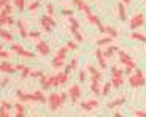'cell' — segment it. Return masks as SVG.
<instances>
[{
  "label": "cell",
  "mask_w": 146,
  "mask_h": 117,
  "mask_svg": "<svg viewBox=\"0 0 146 117\" xmlns=\"http://www.w3.org/2000/svg\"><path fill=\"white\" fill-rule=\"evenodd\" d=\"M129 84H130L132 87H141V85L146 84V78H145L143 70L135 68V73L129 76Z\"/></svg>",
  "instance_id": "obj_1"
},
{
  "label": "cell",
  "mask_w": 146,
  "mask_h": 117,
  "mask_svg": "<svg viewBox=\"0 0 146 117\" xmlns=\"http://www.w3.org/2000/svg\"><path fill=\"white\" fill-rule=\"evenodd\" d=\"M48 105H49V109L51 111H56L64 105L62 98H60V93H51L49 98H48Z\"/></svg>",
  "instance_id": "obj_2"
},
{
  "label": "cell",
  "mask_w": 146,
  "mask_h": 117,
  "mask_svg": "<svg viewBox=\"0 0 146 117\" xmlns=\"http://www.w3.org/2000/svg\"><path fill=\"white\" fill-rule=\"evenodd\" d=\"M145 24V16H143V13H135V14L132 16V19H130V30H137V29H140V27Z\"/></svg>",
  "instance_id": "obj_3"
},
{
  "label": "cell",
  "mask_w": 146,
  "mask_h": 117,
  "mask_svg": "<svg viewBox=\"0 0 146 117\" xmlns=\"http://www.w3.org/2000/svg\"><path fill=\"white\" fill-rule=\"evenodd\" d=\"M117 55H119V62H121V63H124L127 68H132V70H135V68H137V66H135V62L132 60V57L127 54V52L117 51Z\"/></svg>",
  "instance_id": "obj_4"
},
{
  "label": "cell",
  "mask_w": 146,
  "mask_h": 117,
  "mask_svg": "<svg viewBox=\"0 0 146 117\" xmlns=\"http://www.w3.org/2000/svg\"><path fill=\"white\" fill-rule=\"evenodd\" d=\"M68 95H70V98H72V101H73V103H78V100L81 98V87H80L78 84L70 85V89H68Z\"/></svg>",
  "instance_id": "obj_5"
},
{
  "label": "cell",
  "mask_w": 146,
  "mask_h": 117,
  "mask_svg": "<svg viewBox=\"0 0 146 117\" xmlns=\"http://www.w3.org/2000/svg\"><path fill=\"white\" fill-rule=\"evenodd\" d=\"M52 81H54V87H59V85L65 84L67 81H68V73L62 71V73H57L52 76Z\"/></svg>",
  "instance_id": "obj_6"
},
{
  "label": "cell",
  "mask_w": 146,
  "mask_h": 117,
  "mask_svg": "<svg viewBox=\"0 0 146 117\" xmlns=\"http://www.w3.org/2000/svg\"><path fill=\"white\" fill-rule=\"evenodd\" d=\"M36 51H38V54L40 55H48L49 52H51V49H49V44L46 43V41H36Z\"/></svg>",
  "instance_id": "obj_7"
},
{
  "label": "cell",
  "mask_w": 146,
  "mask_h": 117,
  "mask_svg": "<svg viewBox=\"0 0 146 117\" xmlns=\"http://www.w3.org/2000/svg\"><path fill=\"white\" fill-rule=\"evenodd\" d=\"M81 108H83L84 111H92V109H95V108H99V100L91 98V100H88V101H83L81 103Z\"/></svg>",
  "instance_id": "obj_8"
},
{
  "label": "cell",
  "mask_w": 146,
  "mask_h": 117,
  "mask_svg": "<svg viewBox=\"0 0 146 117\" xmlns=\"http://www.w3.org/2000/svg\"><path fill=\"white\" fill-rule=\"evenodd\" d=\"M0 22H2V26H13V24H15V19L11 18L8 13L2 11V14H0Z\"/></svg>",
  "instance_id": "obj_9"
},
{
  "label": "cell",
  "mask_w": 146,
  "mask_h": 117,
  "mask_svg": "<svg viewBox=\"0 0 146 117\" xmlns=\"http://www.w3.org/2000/svg\"><path fill=\"white\" fill-rule=\"evenodd\" d=\"M16 95H18V98L21 100L22 103L33 101V93H26V92H22V90H18V92H16Z\"/></svg>",
  "instance_id": "obj_10"
},
{
  "label": "cell",
  "mask_w": 146,
  "mask_h": 117,
  "mask_svg": "<svg viewBox=\"0 0 146 117\" xmlns=\"http://www.w3.org/2000/svg\"><path fill=\"white\" fill-rule=\"evenodd\" d=\"M95 55H97V60H99L100 68H103V70H105V68H106V60H105V54H103V51L99 48L97 51H95Z\"/></svg>",
  "instance_id": "obj_11"
},
{
  "label": "cell",
  "mask_w": 146,
  "mask_h": 117,
  "mask_svg": "<svg viewBox=\"0 0 146 117\" xmlns=\"http://www.w3.org/2000/svg\"><path fill=\"white\" fill-rule=\"evenodd\" d=\"M73 3L78 7V10L83 11V13H86V14H88V13H91V10H89V5L84 3L83 0H73Z\"/></svg>",
  "instance_id": "obj_12"
},
{
  "label": "cell",
  "mask_w": 146,
  "mask_h": 117,
  "mask_svg": "<svg viewBox=\"0 0 146 117\" xmlns=\"http://www.w3.org/2000/svg\"><path fill=\"white\" fill-rule=\"evenodd\" d=\"M125 7H127L125 3H119V5H117V14H119V19H121L122 22L127 21V13H125Z\"/></svg>",
  "instance_id": "obj_13"
},
{
  "label": "cell",
  "mask_w": 146,
  "mask_h": 117,
  "mask_svg": "<svg viewBox=\"0 0 146 117\" xmlns=\"http://www.w3.org/2000/svg\"><path fill=\"white\" fill-rule=\"evenodd\" d=\"M89 73L92 74V81H99L100 82V79H102V73H100L99 70L95 68V66H92V65H89Z\"/></svg>",
  "instance_id": "obj_14"
},
{
  "label": "cell",
  "mask_w": 146,
  "mask_h": 117,
  "mask_svg": "<svg viewBox=\"0 0 146 117\" xmlns=\"http://www.w3.org/2000/svg\"><path fill=\"white\" fill-rule=\"evenodd\" d=\"M86 18H88L89 24H94V26H97V27L102 24V22H100V19H99V16L94 14V13H88V14H86Z\"/></svg>",
  "instance_id": "obj_15"
},
{
  "label": "cell",
  "mask_w": 146,
  "mask_h": 117,
  "mask_svg": "<svg viewBox=\"0 0 146 117\" xmlns=\"http://www.w3.org/2000/svg\"><path fill=\"white\" fill-rule=\"evenodd\" d=\"M0 70L3 73H13V71H16V65H11L10 62H3L0 65Z\"/></svg>",
  "instance_id": "obj_16"
},
{
  "label": "cell",
  "mask_w": 146,
  "mask_h": 117,
  "mask_svg": "<svg viewBox=\"0 0 146 117\" xmlns=\"http://www.w3.org/2000/svg\"><path fill=\"white\" fill-rule=\"evenodd\" d=\"M91 90H92V93H94V95H97V97L102 95V87H100V82H99V81H92Z\"/></svg>",
  "instance_id": "obj_17"
},
{
  "label": "cell",
  "mask_w": 146,
  "mask_h": 117,
  "mask_svg": "<svg viewBox=\"0 0 146 117\" xmlns=\"http://www.w3.org/2000/svg\"><path fill=\"white\" fill-rule=\"evenodd\" d=\"M18 29H19V35L22 38H27L29 33H27V29H26V22L24 21H18Z\"/></svg>",
  "instance_id": "obj_18"
},
{
  "label": "cell",
  "mask_w": 146,
  "mask_h": 117,
  "mask_svg": "<svg viewBox=\"0 0 146 117\" xmlns=\"http://www.w3.org/2000/svg\"><path fill=\"white\" fill-rule=\"evenodd\" d=\"M124 103H125V97H121V98H116V100H113L111 103H108V108L110 109H114V108L121 106V105H124Z\"/></svg>",
  "instance_id": "obj_19"
},
{
  "label": "cell",
  "mask_w": 146,
  "mask_h": 117,
  "mask_svg": "<svg viewBox=\"0 0 146 117\" xmlns=\"http://www.w3.org/2000/svg\"><path fill=\"white\" fill-rule=\"evenodd\" d=\"M33 101H38V103H46L48 100H46V97L43 95V92H41V90H36V92H33Z\"/></svg>",
  "instance_id": "obj_20"
},
{
  "label": "cell",
  "mask_w": 146,
  "mask_h": 117,
  "mask_svg": "<svg viewBox=\"0 0 146 117\" xmlns=\"http://www.w3.org/2000/svg\"><path fill=\"white\" fill-rule=\"evenodd\" d=\"M40 22H44V24H48V26H51V27L56 26V21L52 19V16H49V14H44L43 18L40 19Z\"/></svg>",
  "instance_id": "obj_21"
},
{
  "label": "cell",
  "mask_w": 146,
  "mask_h": 117,
  "mask_svg": "<svg viewBox=\"0 0 146 117\" xmlns=\"http://www.w3.org/2000/svg\"><path fill=\"white\" fill-rule=\"evenodd\" d=\"M64 65H65V58H60V57L52 58V66H54V68H62Z\"/></svg>",
  "instance_id": "obj_22"
},
{
  "label": "cell",
  "mask_w": 146,
  "mask_h": 117,
  "mask_svg": "<svg viewBox=\"0 0 146 117\" xmlns=\"http://www.w3.org/2000/svg\"><path fill=\"white\" fill-rule=\"evenodd\" d=\"M111 41H113V37L106 35V37H103V38H100V40H97V44H99L100 48H102V46H106V44H110Z\"/></svg>",
  "instance_id": "obj_23"
},
{
  "label": "cell",
  "mask_w": 146,
  "mask_h": 117,
  "mask_svg": "<svg viewBox=\"0 0 146 117\" xmlns=\"http://www.w3.org/2000/svg\"><path fill=\"white\" fill-rule=\"evenodd\" d=\"M0 37H2V40L7 41V43H13V35H11L10 32H7V30H2V33H0Z\"/></svg>",
  "instance_id": "obj_24"
},
{
  "label": "cell",
  "mask_w": 146,
  "mask_h": 117,
  "mask_svg": "<svg viewBox=\"0 0 146 117\" xmlns=\"http://www.w3.org/2000/svg\"><path fill=\"white\" fill-rule=\"evenodd\" d=\"M130 38H132V40H137V41H141V43H146V35H141V33L132 32L130 33Z\"/></svg>",
  "instance_id": "obj_25"
},
{
  "label": "cell",
  "mask_w": 146,
  "mask_h": 117,
  "mask_svg": "<svg viewBox=\"0 0 146 117\" xmlns=\"http://www.w3.org/2000/svg\"><path fill=\"white\" fill-rule=\"evenodd\" d=\"M105 35H110V37L116 38L117 37V30L114 29V27H111V26H105Z\"/></svg>",
  "instance_id": "obj_26"
},
{
  "label": "cell",
  "mask_w": 146,
  "mask_h": 117,
  "mask_svg": "<svg viewBox=\"0 0 146 117\" xmlns=\"http://www.w3.org/2000/svg\"><path fill=\"white\" fill-rule=\"evenodd\" d=\"M76 65H78V58H76V57H73V58H72V62H70L68 65H67L65 73H70L72 70H75V68H76Z\"/></svg>",
  "instance_id": "obj_27"
},
{
  "label": "cell",
  "mask_w": 146,
  "mask_h": 117,
  "mask_svg": "<svg viewBox=\"0 0 146 117\" xmlns=\"http://www.w3.org/2000/svg\"><path fill=\"white\" fill-rule=\"evenodd\" d=\"M68 46H64V48H60L57 51V54H56V57H60V58H65L67 57V54H68Z\"/></svg>",
  "instance_id": "obj_28"
},
{
  "label": "cell",
  "mask_w": 146,
  "mask_h": 117,
  "mask_svg": "<svg viewBox=\"0 0 146 117\" xmlns=\"http://www.w3.org/2000/svg\"><path fill=\"white\" fill-rule=\"evenodd\" d=\"M70 32H72V35H73V37L76 38V41L83 43V40H84V38H83V35H81V33L78 32V29H73V27H70Z\"/></svg>",
  "instance_id": "obj_29"
},
{
  "label": "cell",
  "mask_w": 146,
  "mask_h": 117,
  "mask_svg": "<svg viewBox=\"0 0 146 117\" xmlns=\"http://www.w3.org/2000/svg\"><path fill=\"white\" fill-rule=\"evenodd\" d=\"M11 49H13V51H15L16 54L19 55L22 51H24V46H22L21 43H15V44H11Z\"/></svg>",
  "instance_id": "obj_30"
},
{
  "label": "cell",
  "mask_w": 146,
  "mask_h": 117,
  "mask_svg": "<svg viewBox=\"0 0 146 117\" xmlns=\"http://www.w3.org/2000/svg\"><path fill=\"white\" fill-rule=\"evenodd\" d=\"M19 57H26V58H35V54H33L32 51H27V49H24V51L19 54Z\"/></svg>",
  "instance_id": "obj_31"
},
{
  "label": "cell",
  "mask_w": 146,
  "mask_h": 117,
  "mask_svg": "<svg viewBox=\"0 0 146 117\" xmlns=\"http://www.w3.org/2000/svg\"><path fill=\"white\" fill-rule=\"evenodd\" d=\"M116 51H117V48H116V46H110V48L106 49L105 52H103V54H105V57H106V58H108V57H111V55H113Z\"/></svg>",
  "instance_id": "obj_32"
},
{
  "label": "cell",
  "mask_w": 146,
  "mask_h": 117,
  "mask_svg": "<svg viewBox=\"0 0 146 117\" xmlns=\"http://www.w3.org/2000/svg\"><path fill=\"white\" fill-rule=\"evenodd\" d=\"M111 82H113V87H121L122 82H124V79L122 78H111Z\"/></svg>",
  "instance_id": "obj_33"
},
{
  "label": "cell",
  "mask_w": 146,
  "mask_h": 117,
  "mask_svg": "<svg viewBox=\"0 0 146 117\" xmlns=\"http://www.w3.org/2000/svg\"><path fill=\"white\" fill-rule=\"evenodd\" d=\"M111 87H113V82H106L102 87V95H108V92L111 90Z\"/></svg>",
  "instance_id": "obj_34"
},
{
  "label": "cell",
  "mask_w": 146,
  "mask_h": 117,
  "mask_svg": "<svg viewBox=\"0 0 146 117\" xmlns=\"http://www.w3.org/2000/svg\"><path fill=\"white\" fill-rule=\"evenodd\" d=\"M111 76L113 78H122V70H117L116 66L111 68Z\"/></svg>",
  "instance_id": "obj_35"
},
{
  "label": "cell",
  "mask_w": 146,
  "mask_h": 117,
  "mask_svg": "<svg viewBox=\"0 0 146 117\" xmlns=\"http://www.w3.org/2000/svg\"><path fill=\"white\" fill-rule=\"evenodd\" d=\"M68 22H70V27H73V29H80V22L73 18V16H70V18H68Z\"/></svg>",
  "instance_id": "obj_36"
},
{
  "label": "cell",
  "mask_w": 146,
  "mask_h": 117,
  "mask_svg": "<svg viewBox=\"0 0 146 117\" xmlns=\"http://www.w3.org/2000/svg\"><path fill=\"white\" fill-rule=\"evenodd\" d=\"M15 109H16V112H26V108H24V103H16L15 105Z\"/></svg>",
  "instance_id": "obj_37"
},
{
  "label": "cell",
  "mask_w": 146,
  "mask_h": 117,
  "mask_svg": "<svg viewBox=\"0 0 146 117\" xmlns=\"http://www.w3.org/2000/svg\"><path fill=\"white\" fill-rule=\"evenodd\" d=\"M43 76V71H40V70H32L30 71V78H41Z\"/></svg>",
  "instance_id": "obj_38"
},
{
  "label": "cell",
  "mask_w": 146,
  "mask_h": 117,
  "mask_svg": "<svg viewBox=\"0 0 146 117\" xmlns=\"http://www.w3.org/2000/svg\"><path fill=\"white\" fill-rule=\"evenodd\" d=\"M15 5H16V8H18L19 11H22L24 8H26V7H24V5H26V3H24V0H15Z\"/></svg>",
  "instance_id": "obj_39"
},
{
  "label": "cell",
  "mask_w": 146,
  "mask_h": 117,
  "mask_svg": "<svg viewBox=\"0 0 146 117\" xmlns=\"http://www.w3.org/2000/svg\"><path fill=\"white\" fill-rule=\"evenodd\" d=\"M46 11H48V14H49V16H52V14L56 13L54 5H52V3H48V5H46Z\"/></svg>",
  "instance_id": "obj_40"
},
{
  "label": "cell",
  "mask_w": 146,
  "mask_h": 117,
  "mask_svg": "<svg viewBox=\"0 0 146 117\" xmlns=\"http://www.w3.org/2000/svg\"><path fill=\"white\" fill-rule=\"evenodd\" d=\"M29 37H30V40H38V38H40V32L33 30V32H30V33H29Z\"/></svg>",
  "instance_id": "obj_41"
},
{
  "label": "cell",
  "mask_w": 146,
  "mask_h": 117,
  "mask_svg": "<svg viewBox=\"0 0 146 117\" xmlns=\"http://www.w3.org/2000/svg\"><path fill=\"white\" fill-rule=\"evenodd\" d=\"M38 8H40V2H33V3H30L29 10H30V11H36Z\"/></svg>",
  "instance_id": "obj_42"
},
{
  "label": "cell",
  "mask_w": 146,
  "mask_h": 117,
  "mask_svg": "<svg viewBox=\"0 0 146 117\" xmlns=\"http://www.w3.org/2000/svg\"><path fill=\"white\" fill-rule=\"evenodd\" d=\"M40 24H41V27H43L44 32H46V33H51V30H52L51 26H48V24H44V22H40Z\"/></svg>",
  "instance_id": "obj_43"
},
{
  "label": "cell",
  "mask_w": 146,
  "mask_h": 117,
  "mask_svg": "<svg viewBox=\"0 0 146 117\" xmlns=\"http://www.w3.org/2000/svg\"><path fill=\"white\" fill-rule=\"evenodd\" d=\"M2 11H5V13H8V14H10V13H11V5L10 3L2 5Z\"/></svg>",
  "instance_id": "obj_44"
},
{
  "label": "cell",
  "mask_w": 146,
  "mask_h": 117,
  "mask_svg": "<svg viewBox=\"0 0 146 117\" xmlns=\"http://www.w3.org/2000/svg\"><path fill=\"white\" fill-rule=\"evenodd\" d=\"M0 57L3 58V60H5V58H10V52L5 51V49H2V51H0Z\"/></svg>",
  "instance_id": "obj_45"
},
{
  "label": "cell",
  "mask_w": 146,
  "mask_h": 117,
  "mask_svg": "<svg viewBox=\"0 0 146 117\" xmlns=\"http://www.w3.org/2000/svg\"><path fill=\"white\" fill-rule=\"evenodd\" d=\"M67 46H68L70 51H73V49L78 48V46H76V41H68V43H67Z\"/></svg>",
  "instance_id": "obj_46"
},
{
  "label": "cell",
  "mask_w": 146,
  "mask_h": 117,
  "mask_svg": "<svg viewBox=\"0 0 146 117\" xmlns=\"http://www.w3.org/2000/svg\"><path fill=\"white\" fill-rule=\"evenodd\" d=\"M26 68H27V66L24 65V63H18V65H16V71H19V73H22Z\"/></svg>",
  "instance_id": "obj_47"
},
{
  "label": "cell",
  "mask_w": 146,
  "mask_h": 117,
  "mask_svg": "<svg viewBox=\"0 0 146 117\" xmlns=\"http://www.w3.org/2000/svg\"><path fill=\"white\" fill-rule=\"evenodd\" d=\"M0 117H10V112H8V109L2 108V109H0Z\"/></svg>",
  "instance_id": "obj_48"
},
{
  "label": "cell",
  "mask_w": 146,
  "mask_h": 117,
  "mask_svg": "<svg viewBox=\"0 0 146 117\" xmlns=\"http://www.w3.org/2000/svg\"><path fill=\"white\" fill-rule=\"evenodd\" d=\"M30 71H32V70H30V68H26V70H24V71H22V78H27V76H30Z\"/></svg>",
  "instance_id": "obj_49"
},
{
  "label": "cell",
  "mask_w": 146,
  "mask_h": 117,
  "mask_svg": "<svg viewBox=\"0 0 146 117\" xmlns=\"http://www.w3.org/2000/svg\"><path fill=\"white\" fill-rule=\"evenodd\" d=\"M62 14H65V16H68V18H70V16H73V11L65 8V10H62Z\"/></svg>",
  "instance_id": "obj_50"
},
{
  "label": "cell",
  "mask_w": 146,
  "mask_h": 117,
  "mask_svg": "<svg viewBox=\"0 0 146 117\" xmlns=\"http://www.w3.org/2000/svg\"><path fill=\"white\" fill-rule=\"evenodd\" d=\"M135 116L137 117H146V111H137Z\"/></svg>",
  "instance_id": "obj_51"
},
{
  "label": "cell",
  "mask_w": 146,
  "mask_h": 117,
  "mask_svg": "<svg viewBox=\"0 0 146 117\" xmlns=\"http://www.w3.org/2000/svg\"><path fill=\"white\" fill-rule=\"evenodd\" d=\"M78 78H80V81H81V82H83V81H86V71H81V73H80V76H78Z\"/></svg>",
  "instance_id": "obj_52"
},
{
  "label": "cell",
  "mask_w": 146,
  "mask_h": 117,
  "mask_svg": "<svg viewBox=\"0 0 146 117\" xmlns=\"http://www.w3.org/2000/svg\"><path fill=\"white\" fill-rule=\"evenodd\" d=\"M2 108H5V109L10 111L11 109V105H10V103H7V101H3V103H2Z\"/></svg>",
  "instance_id": "obj_53"
},
{
  "label": "cell",
  "mask_w": 146,
  "mask_h": 117,
  "mask_svg": "<svg viewBox=\"0 0 146 117\" xmlns=\"http://www.w3.org/2000/svg\"><path fill=\"white\" fill-rule=\"evenodd\" d=\"M60 98H62V101L65 103V100H67V93H65V92H62V93H60Z\"/></svg>",
  "instance_id": "obj_54"
},
{
  "label": "cell",
  "mask_w": 146,
  "mask_h": 117,
  "mask_svg": "<svg viewBox=\"0 0 146 117\" xmlns=\"http://www.w3.org/2000/svg\"><path fill=\"white\" fill-rule=\"evenodd\" d=\"M8 82H10V81H8V79H2V87H3V85H7Z\"/></svg>",
  "instance_id": "obj_55"
},
{
  "label": "cell",
  "mask_w": 146,
  "mask_h": 117,
  "mask_svg": "<svg viewBox=\"0 0 146 117\" xmlns=\"http://www.w3.org/2000/svg\"><path fill=\"white\" fill-rule=\"evenodd\" d=\"M122 3H125V5H130V3H132V0H122Z\"/></svg>",
  "instance_id": "obj_56"
},
{
  "label": "cell",
  "mask_w": 146,
  "mask_h": 117,
  "mask_svg": "<svg viewBox=\"0 0 146 117\" xmlns=\"http://www.w3.org/2000/svg\"><path fill=\"white\" fill-rule=\"evenodd\" d=\"M15 117H24V112H16Z\"/></svg>",
  "instance_id": "obj_57"
},
{
  "label": "cell",
  "mask_w": 146,
  "mask_h": 117,
  "mask_svg": "<svg viewBox=\"0 0 146 117\" xmlns=\"http://www.w3.org/2000/svg\"><path fill=\"white\" fill-rule=\"evenodd\" d=\"M5 3H10V0H2V5H5Z\"/></svg>",
  "instance_id": "obj_58"
},
{
  "label": "cell",
  "mask_w": 146,
  "mask_h": 117,
  "mask_svg": "<svg viewBox=\"0 0 146 117\" xmlns=\"http://www.w3.org/2000/svg\"><path fill=\"white\" fill-rule=\"evenodd\" d=\"M113 117H122V116H121V114H119V112H116V114H114V116H113Z\"/></svg>",
  "instance_id": "obj_59"
},
{
  "label": "cell",
  "mask_w": 146,
  "mask_h": 117,
  "mask_svg": "<svg viewBox=\"0 0 146 117\" xmlns=\"http://www.w3.org/2000/svg\"><path fill=\"white\" fill-rule=\"evenodd\" d=\"M145 2H146V0H145Z\"/></svg>",
  "instance_id": "obj_60"
}]
</instances>
